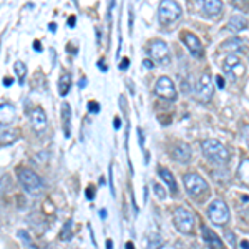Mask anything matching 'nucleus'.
Wrapping results in <instances>:
<instances>
[{"label": "nucleus", "instance_id": "nucleus-30", "mask_svg": "<svg viewBox=\"0 0 249 249\" xmlns=\"http://www.w3.org/2000/svg\"><path fill=\"white\" fill-rule=\"evenodd\" d=\"M241 133H243V140H244V143L249 146V124H244L243 126V130H241Z\"/></svg>", "mask_w": 249, "mask_h": 249}, {"label": "nucleus", "instance_id": "nucleus-13", "mask_svg": "<svg viewBox=\"0 0 249 249\" xmlns=\"http://www.w3.org/2000/svg\"><path fill=\"white\" fill-rule=\"evenodd\" d=\"M201 232H203L204 243H206V246L210 249H224V244H223V241H221V238L216 234V232H213L210 228L203 226Z\"/></svg>", "mask_w": 249, "mask_h": 249}, {"label": "nucleus", "instance_id": "nucleus-15", "mask_svg": "<svg viewBox=\"0 0 249 249\" xmlns=\"http://www.w3.org/2000/svg\"><path fill=\"white\" fill-rule=\"evenodd\" d=\"M221 52H230V55H234L236 52H243L244 50V42L241 38H231L228 42H224L219 47Z\"/></svg>", "mask_w": 249, "mask_h": 249}, {"label": "nucleus", "instance_id": "nucleus-26", "mask_svg": "<svg viewBox=\"0 0 249 249\" xmlns=\"http://www.w3.org/2000/svg\"><path fill=\"white\" fill-rule=\"evenodd\" d=\"M14 70H15V75H17V78L20 80V83L23 82V78H25L27 75V68H25V63L20 62V60H17L14 65Z\"/></svg>", "mask_w": 249, "mask_h": 249}, {"label": "nucleus", "instance_id": "nucleus-41", "mask_svg": "<svg viewBox=\"0 0 249 249\" xmlns=\"http://www.w3.org/2000/svg\"><path fill=\"white\" fill-rule=\"evenodd\" d=\"M98 67H102V70H103V71H107V65L103 63V60H102V62H98Z\"/></svg>", "mask_w": 249, "mask_h": 249}, {"label": "nucleus", "instance_id": "nucleus-36", "mask_svg": "<svg viewBox=\"0 0 249 249\" xmlns=\"http://www.w3.org/2000/svg\"><path fill=\"white\" fill-rule=\"evenodd\" d=\"M143 67L151 70V68H153V62H151V60H143Z\"/></svg>", "mask_w": 249, "mask_h": 249}, {"label": "nucleus", "instance_id": "nucleus-23", "mask_svg": "<svg viewBox=\"0 0 249 249\" xmlns=\"http://www.w3.org/2000/svg\"><path fill=\"white\" fill-rule=\"evenodd\" d=\"M70 116H71V110L68 103H63L62 105V120H63V130H65V136H70Z\"/></svg>", "mask_w": 249, "mask_h": 249}, {"label": "nucleus", "instance_id": "nucleus-42", "mask_svg": "<svg viewBox=\"0 0 249 249\" xmlns=\"http://www.w3.org/2000/svg\"><path fill=\"white\" fill-rule=\"evenodd\" d=\"M120 124H122V123H120V118H115V128H116V130L120 128Z\"/></svg>", "mask_w": 249, "mask_h": 249}, {"label": "nucleus", "instance_id": "nucleus-32", "mask_svg": "<svg viewBox=\"0 0 249 249\" xmlns=\"http://www.w3.org/2000/svg\"><path fill=\"white\" fill-rule=\"evenodd\" d=\"M85 195H87L88 199H93L95 198V188L93 186H88L87 191H85Z\"/></svg>", "mask_w": 249, "mask_h": 249}, {"label": "nucleus", "instance_id": "nucleus-44", "mask_svg": "<svg viewBox=\"0 0 249 249\" xmlns=\"http://www.w3.org/2000/svg\"><path fill=\"white\" fill-rule=\"evenodd\" d=\"M111 246H113V244H111V239H108L107 241V249H111Z\"/></svg>", "mask_w": 249, "mask_h": 249}, {"label": "nucleus", "instance_id": "nucleus-43", "mask_svg": "<svg viewBox=\"0 0 249 249\" xmlns=\"http://www.w3.org/2000/svg\"><path fill=\"white\" fill-rule=\"evenodd\" d=\"M100 214H102V218L105 219L107 218V210H102V211H100Z\"/></svg>", "mask_w": 249, "mask_h": 249}, {"label": "nucleus", "instance_id": "nucleus-40", "mask_svg": "<svg viewBox=\"0 0 249 249\" xmlns=\"http://www.w3.org/2000/svg\"><path fill=\"white\" fill-rule=\"evenodd\" d=\"M241 248H243V249H249V241L248 239L241 241Z\"/></svg>", "mask_w": 249, "mask_h": 249}, {"label": "nucleus", "instance_id": "nucleus-47", "mask_svg": "<svg viewBox=\"0 0 249 249\" xmlns=\"http://www.w3.org/2000/svg\"><path fill=\"white\" fill-rule=\"evenodd\" d=\"M96 37H98V42H100V38H102V34H100L98 29H96Z\"/></svg>", "mask_w": 249, "mask_h": 249}, {"label": "nucleus", "instance_id": "nucleus-33", "mask_svg": "<svg viewBox=\"0 0 249 249\" xmlns=\"http://www.w3.org/2000/svg\"><path fill=\"white\" fill-rule=\"evenodd\" d=\"M216 87H218L219 90H223V88H224V78L219 77V75L216 77Z\"/></svg>", "mask_w": 249, "mask_h": 249}, {"label": "nucleus", "instance_id": "nucleus-48", "mask_svg": "<svg viewBox=\"0 0 249 249\" xmlns=\"http://www.w3.org/2000/svg\"><path fill=\"white\" fill-rule=\"evenodd\" d=\"M126 249H135V248H133V244H131V243H126Z\"/></svg>", "mask_w": 249, "mask_h": 249}, {"label": "nucleus", "instance_id": "nucleus-20", "mask_svg": "<svg viewBox=\"0 0 249 249\" xmlns=\"http://www.w3.org/2000/svg\"><path fill=\"white\" fill-rule=\"evenodd\" d=\"M236 65H239V57H238V55H228L226 60H224V63H223L224 73H228L230 77L234 78V73H232V67H236Z\"/></svg>", "mask_w": 249, "mask_h": 249}, {"label": "nucleus", "instance_id": "nucleus-34", "mask_svg": "<svg viewBox=\"0 0 249 249\" xmlns=\"http://www.w3.org/2000/svg\"><path fill=\"white\" fill-rule=\"evenodd\" d=\"M68 27H75V23H77V17L75 15H71V17H68Z\"/></svg>", "mask_w": 249, "mask_h": 249}, {"label": "nucleus", "instance_id": "nucleus-22", "mask_svg": "<svg viewBox=\"0 0 249 249\" xmlns=\"http://www.w3.org/2000/svg\"><path fill=\"white\" fill-rule=\"evenodd\" d=\"M71 87V75L70 73H63L58 80V93L62 96H65L68 93Z\"/></svg>", "mask_w": 249, "mask_h": 249}, {"label": "nucleus", "instance_id": "nucleus-19", "mask_svg": "<svg viewBox=\"0 0 249 249\" xmlns=\"http://www.w3.org/2000/svg\"><path fill=\"white\" fill-rule=\"evenodd\" d=\"M158 173L160 176H161V179L164 183H166V186L170 188V191L173 195H176V191H178V188H176V179L173 178V175L168 170H164V168H158Z\"/></svg>", "mask_w": 249, "mask_h": 249}, {"label": "nucleus", "instance_id": "nucleus-38", "mask_svg": "<svg viewBox=\"0 0 249 249\" xmlns=\"http://www.w3.org/2000/svg\"><path fill=\"white\" fill-rule=\"evenodd\" d=\"M241 218L246 219V221H249V210H246V211H241Z\"/></svg>", "mask_w": 249, "mask_h": 249}, {"label": "nucleus", "instance_id": "nucleus-2", "mask_svg": "<svg viewBox=\"0 0 249 249\" xmlns=\"http://www.w3.org/2000/svg\"><path fill=\"white\" fill-rule=\"evenodd\" d=\"M18 181L22 184V188L32 196H38L43 193V181L40 179V176L35 171L29 170V168H22L17 173Z\"/></svg>", "mask_w": 249, "mask_h": 249}, {"label": "nucleus", "instance_id": "nucleus-29", "mask_svg": "<svg viewBox=\"0 0 249 249\" xmlns=\"http://www.w3.org/2000/svg\"><path fill=\"white\" fill-rule=\"evenodd\" d=\"M88 111H90V113H98V111H100V105L95 102V100L88 102Z\"/></svg>", "mask_w": 249, "mask_h": 249}, {"label": "nucleus", "instance_id": "nucleus-31", "mask_svg": "<svg viewBox=\"0 0 249 249\" xmlns=\"http://www.w3.org/2000/svg\"><path fill=\"white\" fill-rule=\"evenodd\" d=\"M226 238H228V243H230L232 248H236V238L231 231H226Z\"/></svg>", "mask_w": 249, "mask_h": 249}, {"label": "nucleus", "instance_id": "nucleus-6", "mask_svg": "<svg viewBox=\"0 0 249 249\" xmlns=\"http://www.w3.org/2000/svg\"><path fill=\"white\" fill-rule=\"evenodd\" d=\"M158 15L161 23H173L181 17V7L173 0H164V2L160 3Z\"/></svg>", "mask_w": 249, "mask_h": 249}, {"label": "nucleus", "instance_id": "nucleus-9", "mask_svg": "<svg viewBox=\"0 0 249 249\" xmlns=\"http://www.w3.org/2000/svg\"><path fill=\"white\" fill-rule=\"evenodd\" d=\"M213 82H211V77L210 73H203L199 82L196 83V96H198L201 102H210L211 96H213Z\"/></svg>", "mask_w": 249, "mask_h": 249}, {"label": "nucleus", "instance_id": "nucleus-21", "mask_svg": "<svg viewBox=\"0 0 249 249\" xmlns=\"http://www.w3.org/2000/svg\"><path fill=\"white\" fill-rule=\"evenodd\" d=\"M238 178L241 179V183H244L246 186H249V158L243 160L238 168Z\"/></svg>", "mask_w": 249, "mask_h": 249}, {"label": "nucleus", "instance_id": "nucleus-11", "mask_svg": "<svg viewBox=\"0 0 249 249\" xmlns=\"http://www.w3.org/2000/svg\"><path fill=\"white\" fill-rule=\"evenodd\" d=\"M183 42L184 45L188 47V50L191 52V55H195V57H203L204 53V48H203V43L199 42V38L196 37V35L193 34H184L183 35Z\"/></svg>", "mask_w": 249, "mask_h": 249}, {"label": "nucleus", "instance_id": "nucleus-17", "mask_svg": "<svg viewBox=\"0 0 249 249\" xmlns=\"http://www.w3.org/2000/svg\"><path fill=\"white\" fill-rule=\"evenodd\" d=\"M221 10H223V3L219 0H206V2H203V12L206 15H210V17L219 15Z\"/></svg>", "mask_w": 249, "mask_h": 249}, {"label": "nucleus", "instance_id": "nucleus-28", "mask_svg": "<svg viewBox=\"0 0 249 249\" xmlns=\"http://www.w3.org/2000/svg\"><path fill=\"white\" fill-rule=\"evenodd\" d=\"M18 236L23 239V244H25L27 248H30V249H37L35 246H32V243H30V238H29V234H27L25 231H18Z\"/></svg>", "mask_w": 249, "mask_h": 249}, {"label": "nucleus", "instance_id": "nucleus-1", "mask_svg": "<svg viewBox=\"0 0 249 249\" xmlns=\"http://www.w3.org/2000/svg\"><path fill=\"white\" fill-rule=\"evenodd\" d=\"M203 153L208 160H211L216 164H226L231 158L228 148L223 143H219L218 140H206V142H203Z\"/></svg>", "mask_w": 249, "mask_h": 249}, {"label": "nucleus", "instance_id": "nucleus-10", "mask_svg": "<svg viewBox=\"0 0 249 249\" xmlns=\"http://www.w3.org/2000/svg\"><path fill=\"white\" fill-rule=\"evenodd\" d=\"M30 123L37 133H43L47 130V115L42 108H34L30 111Z\"/></svg>", "mask_w": 249, "mask_h": 249}, {"label": "nucleus", "instance_id": "nucleus-14", "mask_svg": "<svg viewBox=\"0 0 249 249\" xmlns=\"http://www.w3.org/2000/svg\"><path fill=\"white\" fill-rule=\"evenodd\" d=\"M226 29L231 32H243L248 29V20L246 17H243V15H232L230 18V22H228Z\"/></svg>", "mask_w": 249, "mask_h": 249}, {"label": "nucleus", "instance_id": "nucleus-3", "mask_svg": "<svg viewBox=\"0 0 249 249\" xmlns=\"http://www.w3.org/2000/svg\"><path fill=\"white\" fill-rule=\"evenodd\" d=\"M208 218L218 226H224L230 221V208L223 199H214L208 206Z\"/></svg>", "mask_w": 249, "mask_h": 249}, {"label": "nucleus", "instance_id": "nucleus-39", "mask_svg": "<svg viewBox=\"0 0 249 249\" xmlns=\"http://www.w3.org/2000/svg\"><path fill=\"white\" fill-rule=\"evenodd\" d=\"M34 48H35L37 52H42V45H40L38 40H35V42H34Z\"/></svg>", "mask_w": 249, "mask_h": 249}, {"label": "nucleus", "instance_id": "nucleus-7", "mask_svg": "<svg viewBox=\"0 0 249 249\" xmlns=\"http://www.w3.org/2000/svg\"><path fill=\"white\" fill-rule=\"evenodd\" d=\"M148 52H150L151 58L156 60L160 65H168L170 63V52H168L166 43L161 42V40H153L148 47Z\"/></svg>", "mask_w": 249, "mask_h": 249}, {"label": "nucleus", "instance_id": "nucleus-8", "mask_svg": "<svg viewBox=\"0 0 249 249\" xmlns=\"http://www.w3.org/2000/svg\"><path fill=\"white\" fill-rule=\"evenodd\" d=\"M155 93L158 96H161V98H166V100H176L175 83H173L171 78H168V77H160L155 85Z\"/></svg>", "mask_w": 249, "mask_h": 249}, {"label": "nucleus", "instance_id": "nucleus-4", "mask_svg": "<svg viewBox=\"0 0 249 249\" xmlns=\"http://www.w3.org/2000/svg\"><path fill=\"white\" fill-rule=\"evenodd\" d=\"M183 183L188 195L193 196V198H198V196H201L203 193L208 191V183L196 173H186L183 178Z\"/></svg>", "mask_w": 249, "mask_h": 249}, {"label": "nucleus", "instance_id": "nucleus-12", "mask_svg": "<svg viewBox=\"0 0 249 249\" xmlns=\"http://www.w3.org/2000/svg\"><path fill=\"white\" fill-rule=\"evenodd\" d=\"M171 156L178 163H188L191 160V148L186 143H178L171 151Z\"/></svg>", "mask_w": 249, "mask_h": 249}, {"label": "nucleus", "instance_id": "nucleus-24", "mask_svg": "<svg viewBox=\"0 0 249 249\" xmlns=\"http://www.w3.org/2000/svg\"><path fill=\"white\" fill-rule=\"evenodd\" d=\"M163 244V238L160 234H156V232L148 238V249H161Z\"/></svg>", "mask_w": 249, "mask_h": 249}, {"label": "nucleus", "instance_id": "nucleus-37", "mask_svg": "<svg viewBox=\"0 0 249 249\" xmlns=\"http://www.w3.org/2000/svg\"><path fill=\"white\" fill-rule=\"evenodd\" d=\"M12 82H14V80H12L10 77H5V78H3V85H5V87H10V85H12Z\"/></svg>", "mask_w": 249, "mask_h": 249}, {"label": "nucleus", "instance_id": "nucleus-25", "mask_svg": "<svg viewBox=\"0 0 249 249\" xmlns=\"http://www.w3.org/2000/svg\"><path fill=\"white\" fill-rule=\"evenodd\" d=\"M73 221L68 219L65 223V226H63L62 232H60V238H62L63 241H71V238H73V232H71V230H73Z\"/></svg>", "mask_w": 249, "mask_h": 249}, {"label": "nucleus", "instance_id": "nucleus-45", "mask_svg": "<svg viewBox=\"0 0 249 249\" xmlns=\"http://www.w3.org/2000/svg\"><path fill=\"white\" fill-rule=\"evenodd\" d=\"M85 82H87V80H85V78H82V80H80V87H82V88H83V85H85Z\"/></svg>", "mask_w": 249, "mask_h": 249}, {"label": "nucleus", "instance_id": "nucleus-27", "mask_svg": "<svg viewBox=\"0 0 249 249\" xmlns=\"http://www.w3.org/2000/svg\"><path fill=\"white\" fill-rule=\"evenodd\" d=\"M153 191L156 193V196H158L160 199H164V198H166V190H164L161 184L155 183V184H153Z\"/></svg>", "mask_w": 249, "mask_h": 249}, {"label": "nucleus", "instance_id": "nucleus-35", "mask_svg": "<svg viewBox=\"0 0 249 249\" xmlns=\"http://www.w3.org/2000/svg\"><path fill=\"white\" fill-rule=\"evenodd\" d=\"M130 65V60L128 58H123L122 60V63H120V68H122V70H126V67Z\"/></svg>", "mask_w": 249, "mask_h": 249}, {"label": "nucleus", "instance_id": "nucleus-18", "mask_svg": "<svg viewBox=\"0 0 249 249\" xmlns=\"http://www.w3.org/2000/svg\"><path fill=\"white\" fill-rule=\"evenodd\" d=\"M18 140V133L15 130H10L9 126H2V133H0V143L2 146H7V144H12L14 142Z\"/></svg>", "mask_w": 249, "mask_h": 249}, {"label": "nucleus", "instance_id": "nucleus-16", "mask_svg": "<svg viewBox=\"0 0 249 249\" xmlns=\"http://www.w3.org/2000/svg\"><path fill=\"white\" fill-rule=\"evenodd\" d=\"M15 118V108L10 103H2L0 105V120H2V126L14 122Z\"/></svg>", "mask_w": 249, "mask_h": 249}, {"label": "nucleus", "instance_id": "nucleus-46", "mask_svg": "<svg viewBox=\"0 0 249 249\" xmlns=\"http://www.w3.org/2000/svg\"><path fill=\"white\" fill-rule=\"evenodd\" d=\"M48 27H50V32H55V23H50Z\"/></svg>", "mask_w": 249, "mask_h": 249}, {"label": "nucleus", "instance_id": "nucleus-5", "mask_svg": "<svg viewBox=\"0 0 249 249\" xmlns=\"http://www.w3.org/2000/svg\"><path fill=\"white\" fill-rule=\"evenodd\" d=\"M173 223H175L176 230L183 232V234H191L193 230H195V216L188 210H184V208H178L175 211Z\"/></svg>", "mask_w": 249, "mask_h": 249}]
</instances>
